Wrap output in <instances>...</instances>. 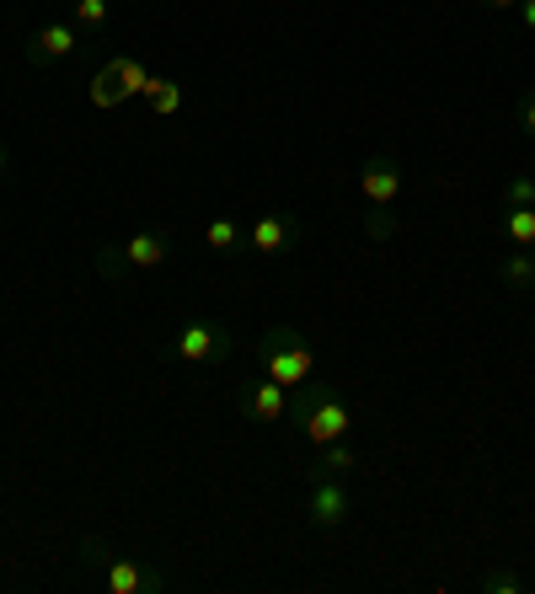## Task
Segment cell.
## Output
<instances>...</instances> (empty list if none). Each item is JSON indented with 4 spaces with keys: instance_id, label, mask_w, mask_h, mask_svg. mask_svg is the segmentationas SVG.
<instances>
[{
    "instance_id": "7402d4cb",
    "label": "cell",
    "mask_w": 535,
    "mask_h": 594,
    "mask_svg": "<svg viewBox=\"0 0 535 594\" xmlns=\"http://www.w3.org/2000/svg\"><path fill=\"white\" fill-rule=\"evenodd\" d=\"M391 231H396V220H391V214H381V209H375V214H370V236H375V241H386Z\"/></svg>"
},
{
    "instance_id": "277c9868",
    "label": "cell",
    "mask_w": 535,
    "mask_h": 594,
    "mask_svg": "<svg viewBox=\"0 0 535 594\" xmlns=\"http://www.w3.org/2000/svg\"><path fill=\"white\" fill-rule=\"evenodd\" d=\"M225 354H231V332L220 322H209V316L182 322L178 343H172V359H182V364H209V359H225Z\"/></svg>"
},
{
    "instance_id": "9c48e42d",
    "label": "cell",
    "mask_w": 535,
    "mask_h": 594,
    "mask_svg": "<svg viewBox=\"0 0 535 594\" xmlns=\"http://www.w3.org/2000/svg\"><path fill=\"white\" fill-rule=\"evenodd\" d=\"M241 407H246V417L252 423H284L290 417V386H279V381H258V386H246V396H241Z\"/></svg>"
},
{
    "instance_id": "e0dca14e",
    "label": "cell",
    "mask_w": 535,
    "mask_h": 594,
    "mask_svg": "<svg viewBox=\"0 0 535 594\" xmlns=\"http://www.w3.org/2000/svg\"><path fill=\"white\" fill-rule=\"evenodd\" d=\"M504 204L508 209H535V178H508Z\"/></svg>"
},
{
    "instance_id": "8992f818",
    "label": "cell",
    "mask_w": 535,
    "mask_h": 594,
    "mask_svg": "<svg viewBox=\"0 0 535 594\" xmlns=\"http://www.w3.org/2000/svg\"><path fill=\"white\" fill-rule=\"evenodd\" d=\"M402 161L396 155H370L364 161V172H359V199L370 209H391L396 204V193H402Z\"/></svg>"
},
{
    "instance_id": "d6986e66",
    "label": "cell",
    "mask_w": 535,
    "mask_h": 594,
    "mask_svg": "<svg viewBox=\"0 0 535 594\" xmlns=\"http://www.w3.org/2000/svg\"><path fill=\"white\" fill-rule=\"evenodd\" d=\"M75 22L81 28H102L108 22V0H75Z\"/></svg>"
},
{
    "instance_id": "52a82bcc",
    "label": "cell",
    "mask_w": 535,
    "mask_h": 594,
    "mask_svg": "<svg viewBox=\"0 0 535 594\" xmlns=\"http://www.w3.org/2000/svg\"><path fill=\"white\" fill-rule=\"evenodd\" d=\"M102 590L108 594H161L166 578L150 563H140V557H108V563H102Z\"/></svg>"
},
{
    "instance_id": "ffe728a7",
    "label": "cell",
    "mask_w": 535,
    "mask_h": 594,
    "mask_svg": "<svg viewBox=\"0 0 535 594\" xmlns=\"http://www.w3.org/2000/svg\"><path fill=\"white\" fill-rule=\"evenodd\" d=\"M97 268H102V279H119L123 268V246H102V252H97Z\"/></svg>"
},
{
    "instance_id": "7a4b0ae2",
    "label": "cell",
    "mask_w": 535,
    "mask_h": 594,
    "mask_svg": "<svg viewBox=\"0 0 535 594\" xmlns=\"http://www.w3.org/2000/svg\"><path fill=\"white\" fill-rule=\"evenodd\" d=\"M258 359H263L268 381H279V386H305L311 375H316V349H311V338L295 328H268L263 343H258Z\"/></svg>"
},
{
    "instance_id": "8fae6325",
    "label": "cell",
    "mask_w": 535,
    "mask_h": 594,
    "mask_svg": "<svg viewBox=\"0 0 535 594\" xmlns=\"http://www.w3.org/2000/svg\"><path fill=\"white\" fill-rule=\"evenodd\" d=\"M123 263L129 268H161L166 263V236L161 231H134L123 241Z\"/></svg>"
},
{
    "instance_id": "30bf717a",
    "label": "cell",
    "mask_w": 535,
    "mask_h": 594,
    "mask_svg": "<svg viewBox=\"0 0 535 594\" xmlns=\"http://www.w3.org/2000/svg\"><path fill=\"white\" fill-rule=\"evenodd\" d=\"M75 49H81V38H75V28H64V22H49V28H38V32H32V43H28L32 64L70 60Z\"/></svg>"
},
{
    "instance_id": "6da1fadb",
    "label": "cell",
    "mask_w": 535,
    "mask_h": 594,
    "mask_svg": "<svg viewBox=\"0 0 535 594\" xmlns=\"http://www.w3.org/2000/svg\"><path fill=\"white\" fill-rule=\"evenodd\" d=\"M290 417L316 450L332 445V440H349V429H354V407L343 402L337 386H295L290 391Z\"/></svg>"
},
{
    "instance_id": "44dd1931",
    "label": "cell",
    "mask_w": 535,
    "mask_h": 594,
    "mask_svg": "<svg viewBox=\"0 0 535 594\" xmlns=\"http://www.w3.org/2000/svg\"><path fill=\"white\" fill-rule=\"evenodd\" d=\"M514 119H519V129H525V134H535V91H525V97L514 102Z\"/></svg>"
},
{
    "instance_id": "ac0fdd59",
    "label": "cell",
    "mask_w": 535,
    "mask_h": 594,
    "mask_svg": "<svg viewBox=\"0 0 535 594\" xmlns=\"http://www.w3.org/2000/svg\"><path fill=\"white\" fill-rule=\"evenodd\" d=\"M482 594H525V573H487Z\"/></svg>"
},
{
    "instance_id": "ba28073f",
    "label": "cell",
    "mask_w": 535,
    "mask_h": 594,
    "mask_svg": "<svg viewBox=\"0 0 535 594\" xmlns=\"http://www.w3.org/2000/svg\"><path fill=\"white\" fill-rule=\"evenodd\" d=\"M246 241H252V252H258V258H279V252H290V246L300 241L295 214H258V225L246 231Z\"/></svg>"
},
{
    "instance_id": "4fadbf2b",
    "label": "cell",
    "mask_w": 535,
    "mask_h": 594,
    "mask_svg": "<svg viewBox=\"0 0 535 594\" xmlns=\"http://www.w3.org/2000/svg\"><path fill=\"white\" fill-rule=\"evenodd\" d=\"M504 284L508 290H535V246H519L504 263Z\"/></svg>"
},
{
    "instance_id": "7c38bea8",
    "label": "cell",
    "mask_w": 535,
    "mask_h": 594,
    "mask_svg": "<svg viewBox=\"0 0 535 594\" xmlns=\"http://www.w3.org/2000/svg\"><path fill=\"white\" fill-rule=\"evenodd\" d=\"M311 472H332V476L359 472V450L349 445V440H332V445H322V455H316V466H311Z\"/></svg>"
},
{
    "instance_id": "cb8c5ba5",
    "label": "cell",
    "mask_w": 535,
    "mask_h": 594,
    "mask_svg": "<svg viewBox=\"0 0 535 594\" xmlns=\"http://www.w3.org/2000/svg\"><path fill=\"white\" fill-rule=\"evenodd\" d=\"M482 6H493V11H508V6H519V0H482Z\"/></svg>"
},
{
    "instance_id": "603a6c76",
    "label": "cell",
    "mask_w": 535,
    "mask_h": 594,
    "mask_svg": "<svg viewBox=\"0 0 535 594\" xmlns=\"http://www.w3.org/2000/svg\"><path fill=\"white\" fill-rule=\"evenodd\" d=\"M519 17H525V32H535V0H519Z\"/></svg>"
},
{
    "instance_id": "d4e9b609",
    "label": "cell",
    "mask_w": 535,
    "mask_h": 594,
    "mask_svg": "<svg viewBox=\"0 0 535 594\" xmlns=\"http://www.w3.org/2000/svg\"><path fill=\"white\" fill-rule=\"evenodd\" d=\"M0 172H6V150H0Z\"/></svg>"
},
{
    "instance_id": "3957f363",
    "label": "cell",
    "mask_w": 535,
    "mask_h": 594,
    "mask_svg": "<svg viewBox=\"0 0 535 594\" xmlns=\"http://www.w3.org/2000/svg\"><path fill=\"white\" fill-rule=\"evenodd\" d=\"M349 514H354V487H349V476L311 472V525L337 531Z\"/></svg>"
},
{
    "instance_id": "5b68a950",
    "label": "cell",
    "mask_w": 535,
    "mask_h": 594,
    "mask_svg": "<svg viewBox=\"0 0 535 594\" xmlns=\"http://www.w3.org/2000/svg\"><path fill=\"white\" fill-rule=\"evenodd\" d=\"M150 87V70L145 64H134V60H108L102 70H97V81H91V102L97 108H113V102H123V97H145Z\"/></svg>"
},
{
    "instance_id": "9a60e30c",
    "label": "cell",
    "mask_w": 535,
    "mask_h": 594,
    "mask_svg": "<svg viewBox=\"0 0 535 594\" xmlns=\"http://www.w3.org/2000/svg\"><path fill=\"white\" fill-rule=\"evenodd\" d=\"M204 241H209V252H236V246H241V225H236V220H209Z\"/></svg>"
},
{
    "instance_id": "5bb4252c",
    "label": "cell",
    "mask_w": 535,
    "mask_h": 594,
    "mask_svg": "<svg viewBox=\"0 0 535 594\" xmlns=\"http://www.w3.org/2000/svg\"><path fill=\"white\" fill-rule=\"evenodd\" d=\"M145 97H150V108H155L161 119H172V113L182 108V87H178V81H161V75H150Z\"/></svg>"
},
{
    "instance_id": "2e32d148",
    "label": "cell",
    "mask_w": 535,
    "mask_h": 594,
    "mask_svg": "<svg viewBox=\"0 0 535 594\" xmlns=\"http://www.w3.org/2000/svg\"><path fill=\"white\" fill-rule=\"evenodd\" d=\"M504 231H508V241H514V246H535V209H508Z\"/></svg>"
}]
</instances>
